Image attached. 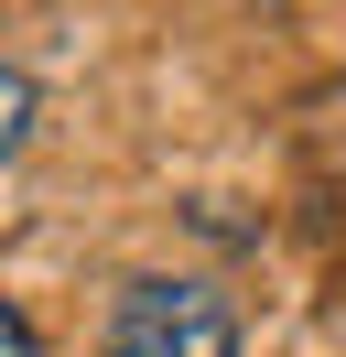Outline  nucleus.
Returning a JSON list of instances; mask_svg holds the SVG:
<instances>
[{"label": "nucleus", "mask_w": 346, "mask_h": 357, "mask_svg": "<svg viewBox=\"0 0 346 357\" xmlns=\"http://www.w3.org/2000/svg\"><path fill=\"white\" fill-rule=\"evenodd\" d=\"M98 357H238V314L206 282H130Z\"/></svg>", "instance_id": "nucleus-1"}, {"label": "nucleus", "mask_w": 346, "mask_h": 357, "mask_svg": "<svg viewBox=\"0 0 346 357\" xmlns=\"http://www.w3.org/2000/svg\"><path fill=\"white\" fill-rule=\"evenodd\" d=\"M22 141H33V76H22V66H0V162H11Z\"/></svg>", "instance_id": "nucleus-2"}, {"label": "nucleus", "mask_w": 346, "mask_h": 357, "mask_svg": "<svg viewBox=\"0 0 346 357\" xmlns=\"http://www.w3.org/2000/svg\"><path fill=\"white\" fill-rule=\"evenodd\" d=\"M0 357H43V335H33V314H11V303H0Z\"/></svg>", "instance_id": "nucleus-3"}]
</instances>
